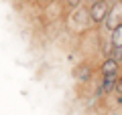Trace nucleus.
<instances>
[{
	"label": "nucleus",
	"instance_id": "f03ea898",
	"mask_svg": "<svg viewBox=\"0 0 122 115\" xmlns=\"http://www.w3.org/2000/svg\"><path fill=\"white\" fill-rule=\"evenodd\" d=\"M104 22H106V26H108L110 30H114L116 26L122 24V0H120V2H114V4L110 6L108 16H106Z\"/></svg>",
	"mask_w": 122,
	"mask_h": 115
},
{
	"label": "nucleus",
	"instance_id": "7ed1b4c3",
	"mask_svg": "<svg viewBox=\"0 0 122 115\" xmlns=\"http://www.w3.org/2000/svg\"><path fill=\"white\" fill-rule=\"evenodd\" d=\"M116 75H106L104 79H102V85H100V93H110V91H114V85H116Z\"/></svg>",
	"mask_w": 122,
	"mask_h": 115
},
{
	"label": "nucleus",
	"instance_id": "20e7f679",
	"mask_svg": "<svg viewBox=\"0 0 122 115\" xmlns=\"http://www.w3.org/2000/svg\"><path fill=\"white\" fill-rule=\"evenodd\" d=\"M116 73H118V63L108 57V59L102 63V75L106 77V75H116Z\"/></svg>",
	"mask_w": 122,
	"mask_h": 115
},
{
	"label": "nucleus",
	"instance_id": "423d86ee",
	"mask_svg": "<svg viewBox=\"0 0 122 115\" xmlns=\"http://www.w3.org/2000/svg\"><path fill=\"white\" fill-rule=\"evenodd\" d=\"M112 47L114 49H122V24L112 30Z\"/></svg>",
	"mask_w": 122,
	"mask_h": 115
},
{
	"label": "nucleus",
	"instance_id": "f257e3e1",
	"mask_svg": "<svg viewBox=\"0 0 122 115\" xmlns=\"http://www.w3.org/2000/svg\"><path fill=\"white\" fill-rule=\"evenodd\" d=\"M108 10H110V4L106 2V0H100V2H94V4H90V10H87V14H90L92 22H104L106 16H108Z\"/></svg>",
	"mask_w": 122,
	"mask_h": 115
},
{
	"label": "nucleus",
	"instance_id": "39448f33",
	"mask_svg": "<svg viewBox=\"0 0 122 115\" xmlns=\"http://www.w3.org/2000/svg\"><path fill=\"white\" fill-rule=\"evenodd\" d=\"M75 77H77L79 81H90V77H92V69L87 67V65H79L77 71H75Z\"/></svg>",
	"mask_w": 122,
	"mask_h": 115
},
{
	"label": "nucleus",
	"instance_id": "0eeeda50",
	"mask_svg": "<svg viewBox=\"0 0 122 115\" xmlns=\"http://www.w3.org/2000/svg\"><path fill=\"white\" fill-rule=\"evenodd\" d=\"M67 2V6H69V8H77L79 4H81V0H65Z\"/></svg>",
	"mask_w": 122,
	"mask_h": 115
},
{
	"label": "nucleus",
	"instance_id": "6e6552de",
	"mask_svg": "<svg viewBox=\"0 0 122 115\" xmlns=\"http://www.w3.org/2000/svg\"><path fill=\"white\" fill-rule=\"evenodd\" d=\"M114 89H116V91H118V95L122 97V79H118V81H116V85H114Z\"/></svg>",
	"mask_w": 122,
	"mask_h": 115
}]
</instances>
